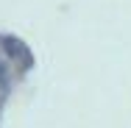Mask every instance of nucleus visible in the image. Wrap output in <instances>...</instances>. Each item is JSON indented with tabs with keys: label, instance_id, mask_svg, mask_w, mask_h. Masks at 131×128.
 I'll return each instance as SVG.
<instances>
[{
	"label": "nucleus",
	"instance_id": "obj_1",
	"mask_svg": "<svg viewBox=\"0 0 131 128\" xmlns=\"http://www.w3.org/2000/svg\"><path fill=\"white\" fill-rule=\"evenodd\" d=\"M0 81H3V67H0Z\"/></svg>",
	"mask_w": 131,
	"mask_h": 128
}]
</instances>
